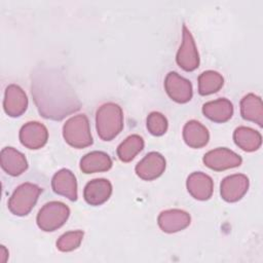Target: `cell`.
<instances>
[{
    "label": "cell",
    "instance_id": "cb8c5ba5",
    "mask_svg": "<svg viewBox=\"0 0 263 263\" xmlns=\"http://www.w3.org/2000/svg\"><path fill=\"white\" fill-rule=\"evenodd\" d=\"M223 84L224 78L217 71L208 70L198 76V92L200 96L215 93L221 89Z\"/></svg>",
    "mask_w": 263,
    "mask_h": 263
},
{
    "label": "cell",
    "instance_id": "5bb4252c",
    "mask_svg": "<svg viewBox=\"0 0 263 263\" xmlns=\"http://www.w3.org/2000/svg\"><path fill=\"white\" fill-rule=\"evenodd\" d=\"M186 186L190 195L197 200L210 199L214 190L212 178L202 172H194L189 175Z\"/></svg>",
    "mask_w": 263,
    "mask_h": 263
},
{
    "label": "cell",
    "instance_id": "8fae6325",
    "mask_svg": "<svg viewBox=\"0 0 263 263\" xmlns=\"http://www.w3.org/2000/svg\"><path fill=\"white\" fill-rule=\"evenodd\" d=\"M136 174L143 180L151 181L162 175L165 170V159L158 152H150L136 165Z\"/></svg>",
    "mask_w": 263,
    "mask_h": 263
},
{
    "label": "cell",
    "instance_id": "7c38bea8",
    "mask_svg": "<svg viewBox=\"0 0 263 263\" xmlns=\"http://www.w3.org/2000/svg\"><path fill=\"white\" fill-rule=\"evenodd\" d=\"M190 221V215L179 209L162 211L157 218L159 228L166 233H175L185 229L189 226Z\"/></svg>",
    "mask_w": 263,
    "mask_h": 263
},
{
    "label": "cell",
    "instance_id": "e0dca14e",
    "mask_svg": "<svg viewBox=\"0 0 263 263\" xmlns=\"http://www.w3.org/2000/svg\"><path fill=\"white\" fill-rule=\"evenodd\" d=\"M0 161L4 172L12 177L22 175L28 168L25 155L13 147H5L1 150Z\"/></svg>",
    "mask_w": 263,
    "mask_h": 263
},
{
    "label": "cell",
    "instance_id": "7a4b0ae2",
    "mask_svg": "<svg viewBox=\"0 0 263 263\" xmlns=\"http://www.w3.org/2000/svg\"><path fill=\"white\" fill-rule=\"evenodd\" d=\"M96 128L103 141H111L123 128V112L119 105L109 102L103 104L96 113Z\"/></svg>",
    "mask_w": 263,
    "mask_h": 263
},
{
    "label": "cell",
    "instance_id": "5b68a950",
    "mask_svg": "<svg viewBox=\"0 0 263 263\" xmlns=\"http://www.w3.org/2000/svg\"><path fill=\"white\" fill-rule=\"evenodd\" d=\"M69 216L70 209L64 202L49 201L40 209L36 221L41 230L50 232L62 227Z\"/></svg>",
    "mask_w": 263,
    "mask_h": 263
},
{
    "label": "cell",
    "instance_id": "2e32d148",
    "mask_svg": "<svg viewBox=\"0 0 263 263\" xmlns=\"http://www.w3.org/2000/svg\"><path fill=\"white\" fill-rule=\"evenodd\" d=\"M112 194V185L107 179H93L89 181L83 190V197L90 205H101Z\"/></svg>",
    "mask_w": 263,
    "mask_h": 263
},
{
    "label": "cell",
    "instance_id": "4fadbf2b",
    "mask_svg": "<svg viewBox=\"0 0 263 263\" xmlns=\"http://www.w3.org/2000/svg\"><path fill=\"white\" fill-rule=\"evenodd\" d=\"M3 108L10 117H18L28 108V98L26 92L16 84H9L4 93Z\"/></svg>",
    "mask_w": 263,
    "mask_h": 263
},
{
    "label": "cell",
    "instance_id": "30bf717a",
    "mask_svg": "<svg viewBox=\"0 0 263 263\" xmlns=\"http://www.w3.org/2000/svg\"><path fill=\"white\" fill-rule=\"evenodd\" d=\"M47 140V128L38 121H29L25 123L20 130V141L28 149L36 150L42 148Z\"/></svg>",
    "mask_w": 263,
    "mask_h": 263
},
{
    "label": "cell",
    "instance_id": "ac0fdd59",
    "mask_svg": "<svg viewBox=\"0 0 263 263\" xmlns=\"http://www.w3.org/2000/svg\"><path fill=\"white\" fill-rule=\"evenodd\" d=\"M202 113L210 120L218 123H223L228 121L232 117L233 105L229 100L221 98L203 104Z\"/></svg>",
    "mask_w": 263,
    "mask_h": 263
},
{
    "label": "cell",
    "instance_id": "ba28073f",
    "mask_svg": "<svg viewBox=\"0 0 263 263\" xmlns=\"http://www.w3.org/2000/svg\"><path fill=\"white\" fill-rule=\"evenodd\" d=\"M164 88L168 97L180 104L189 102L193 95L191 82L177 72L167 73L164 79Z\"/></svg>",
    "mask_w": 263,
    "mask_h": 263
},
{
    "label": "cell",
    "instance_id": "484cf974",
    "mask_svg": "<svg viewBox=\"0 0 263 263\" xmlns=\"http://www.w3.org/2000/svg\"><path fill=\"white\" fill-rule=\"evenodd\" d=\"M167 119L160 112H151L147 117V128L153 136L159 137L167 130Z\"/></svg>",
    "mask_w": 263,
    "mask_h": 263
},
{
    "label": "cell",
    "instance_id": "3957f363",
    "mask_svg": "<svg viewBox=\"0 0 263 263\" xmlns=\"http://www.w3.org/2000/svg\"><path fill=\"white\" fill-rule=\"evenodd\" d=\"M63 137L72 147L82 149L92 144L90 126L85 114L74 115L63 126Z\"/></svg>",
    "mask_w": 263,
    "mask_h": 263
},
{
    "label": "cell",
    "instance_id": "d6986e66",
    "mask_svg": "<svg viewBox=\"0 0 263 263\" xmlns=\"http://www.w3.org/2000/svg\"><path fill=\"white\" fill-rule=\"evenodd\" d=\"M183 139L191 148H202L210 140L208 128L197 120H189L183 127Z\"/></svg>",
    "mask_w": 263,
    "mask_h": 263
},
{
    "label": "cell",
    "instance_id": "277c9868",
    "mask_svg": "<svg viewBox=\"0 0 263 263\" xmlns=\"http://www.w3.org/2000/svg\"><path fill=\"white\" fill-rule=\"evenodd\" d=\"M41 188L33 183H23L15 188L8 200V209L15 216H27L41 193Z\"/></svg>",
    "mask_w": 263,
    "mask_h": 263
},
{
    "label": "cell",
    "instance_id": "9c48e42d",
    "mask_svg": "<svg viewBox=\"0 0 263 263\" xmlns=\"http://www.w3.org/2000/svg\"><path fill=\"white\" fill-rule=\"evenodd\" d=\"M249 189V179L246 175L234 174L224 178L220 185L221 197L227 202H235L242 198Z\"/></svg>",
    "mask_w": 263,
    "mask_h": 263
},
{
    "label": "cell",
    "instance_id": "603a6c76",
    "mask_svg": "<svg viewBox=\"0 0 263 263\" xmlns=\"http://www.w3.org/2000/svg\"><path fill=\"white\" fill-rule=\"evenodd\" d=\"M144 148V140L139 135L128 136L117 147V156L123 162L132 161Z\"/></svg>",
    "mask_w": 263,
    "mask_h": 263
},
{
    "label": "cell",
    "instance_id": "6da1fadb",
    "mask_svg": "<svg viewBox=\"0 0 263 263\" xmlns=\"http://www.w3.org/2000/svg\"><path fill=\"white\" fill-rule=\"evenodd\" d=\"M31 91L39 114L50 120H62L81 107L65 74L52 67H38L31 76Z\"/></svg>",
    "mask_w": 263,
    "mask_h": 263
},
{
    "label": "cell",
    "instance_id": "ffe728a7",
    "mask_svg": "<svg viewBox=\"0 0 263 263\" xmlns=\"http://www.w3.org/2000/svg\"><path fill=\"white\" fill-rule=\"evenodd\" d=\"M240 115L243 119L253 121L259 126H262L263 104L261 98L255 93L246 95L240 101Z\"/></svg>",
    "mask_w": 263,
    "mask_h": 263
},
{
    "label": "cell",
    "instance_id": "52a82bcc",
    "mask_svg": "<svg viewBox=\"0 0 263 263\" xmlns=\"http://www.w3.org/2000/svg\"><path fill=\"white\" fill-rule=\"evenodd\" d=\"M202 161L209 168L216 172H221L239 166L242 162V159L234 151L221 147L206 152Z\"/></svg>",
    "mask_w": 263,
    "mask_h": 263
},
{
    "label": "cell",
    "instance_id": "d4e9b609",
    "mask_svg": "<svg viewBox=\"0 0 263 263\" xmlns=\"http://www.w3.org/2000/svg\"><path fill=\"white\" fill-rule=\"evenodd\" d=\"M83 231L75 230V231H68L60 236L57 241V248L61 252H71L77 249L83 238Z\"/></svg>",
    "mask_w": 263,
    "mask_h": 263
},
{
    "label": "cell",
    "instance_id": "8992f818",
    "mask_svg": "<svg viewBox=\"0 0 263 263\" xmlns=\"http://www.w3.org/2000/svg\"><path fill=\"white\" fill-rule=\"evenodd\" d=\"M176 62L180 68L187 72L194 71L199 66V54L194 38L185 25H183L182 44L177 52Z\"/></svg>",
    "mask_w": 263,
    "mask_h": 263
},
{
    "label": "cell",
    "instance_id": "44dd1931",
    "mask_svg": "<svg viewBox=\"0 0 263 263\" xmlns=\"http://www.w3.org/2000/svg\"><path fill=\"white\" fill-rule=\"evenodd\" d=\"M112 166L111 157L103 151H91L80 160V170L84 174L106 172Z\"/></svg>",
    "mask_w": 263,
    "mask_h": 263
},
{
    "label": "cell",
    "instance_id": "7402d4cb",
    "mask_svg": "<svg viewBox=\"0 0 263 263\" xmlns=\"http://www.w3.org/2000/svg\"><path fill=\"white\" fill-rule=\"evenodd\" d=\"M233 140L241 150L247 152L258 150L262 144L261 134L247 126L236 127L233 133Z\"/></svg>",
    "mask_w": 263,
    "mask_h": 263
},
{
    "label": "cell",
    "instance_id": "9a60e30c",
    "mask_svg": "<svg viewBox=\"0 0 263 263\" xmlns=\"http://www.w3.org/2000/svg\"><path fill=\"white\" fill-rule=\"evenodd\" d=\"M51 187L54 193L63 195L75 201L78 197L77 181L75 175L68 168L58 171L51 180Z\"/></svg>",
    "mask_w": 263,
    "mask_h": 263
}]
</instances>
